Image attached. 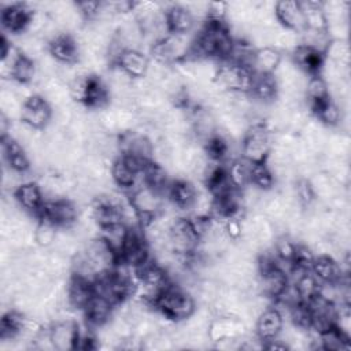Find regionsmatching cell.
I'll use <instances>...</instances> for the list:
<instances>
[{
  "label": "cell",
  "instance_id": "obj_29",
  "mask_svg": "<svg viewBox=\"0 0 351 351\" xmlns=\"http://www.w3.org/2000/svg\"><path fill=\"white\" fill-rule=\"evenodd\" d=\"M276 178L269 169V166L265 163H251L250 169V185L263 191L269 192L274 188Z\"/></svg>",
  "mask_w": 351,
  "mask_h": 351
},
{
  "label": "cell",
  "instance_id": "obj_16",
  "mask_svg": "<svg viewBox=\"0 0 351 351\" xmlns=\"http://www.w3.org/2000/svg\"><path fill=\"white\" fill-rule=\"evenodd\" d=\"M93 295H95V285L92 280H88L77 274L71 276V278L67 282L66 302L74 310L82 311Z\"/></svg>",
  "mask_w": 351,
  "mask_h": 351
},
{
  "label": "cell",
  "instance_id": "obj_31",
  "mask_svg": "<svg viewBox=\"0 0 351 351\" xmlns=\"http://www.w3.org/2000/svg\"><path fill=\"white\" fill-rule=\"evenodd\" d=\"M58 226L48 221H37V225L33 229L36 245L40 248H52L58 234Z\"/></svg>",
  "mask_w": 351,
  "mask_h": 351
},
{
  "label": "cell",
  "instance_id": "obj_19",
  "mask_svg": "<svg viewBox=\"0 0 351 351\" xmlns=\"http://www.w3.org/2000/svg\"><path fill=\"white\" fill-rule=\"evenodd\" d=\"M197 197V188L185 178H176L171 181L167 199L181 211L192 210Z\"/></svg>",
  "mask_w": 351,
  "mask_h": 351
},
{
  "label": "cell",
  "instance_id": "obj_25",
  "mask_svg": "<svg viewBox=\"0 0 351 351\" xmlns=\"http://www.w3.org/2000/svg\"><path fill=\"white\" fill-rule=\"evenodd\" d=\"M37 73H38V67H37L36 62L33 59L27 58L26 55L21 53L11 69L10 80H12L18 84L32 85L36 82Z\"/></svg>",
  "mask_w": 351,
  "mask_h": 351
},
{
  "label": "cell",
  "instance_id": "obj_6",
  "mask_svg": "<svg viewBox=\"0 0 351 351\" xmlns=\"http://www.w3.org/2000/svg\"><path fill=\"white\" fill-rule=\"evenodd\" d=\"M49 55L59 64H75L81 59V47L70 33H62L48 43Z\"/></svg>",
  "mask_w": 351,
  "mask_h": 351
},
{
  "label": "cell",
  "instance_id": "obj_8",
  "mask_svg": "<svg viewBox=\"0 0 351 351\" xmlns=\"http://www.w3.org/2000/svg\"><path fill=\"white\" fill-rule=\"evenodd\" d=\"M274 16L278 25L293 33H302L306 30L304 14L299 1H277L274 7Z\"/></svg>",
  "mask_w": 351,
  "mask_h": 351
},
{
  "label": "cell",
  "instance_id": "obj_10",
  "mask_svg": "<svg viewBox=\"0 0 351 351\" xmlns=\"http://www.w3.org/2000/svg\"><path fill=\"white\" fill-rule=\"evenodd\" d=\"M291 60L303 74L311 77L319 75L325 62V55L308 45L299 44L291 51Z\"/></svg>",
  "mask_w": 351,
  "mask_h": 351
},
{
  "label": "cell",
  "instance_id": "obj_26",
  "mask_svg": "<svg viewBox=\"0 0 351 351\" xmlns=\"http://www.w3.org/2000/svg\"><path fill=\"white\" fill-rule=\"evenodd\" d=\"M292 285H293L300 302H308L318 295L321 281L311 273V270H308V271H303L302 274L295 277Z\"/></svg>",
  "mask_w": 351,
  "mask_h": 351
},
{
  "label": "cell",
  "instance_id": "obj_7",
  "mask_svg": "<svg viewBox=\"0 0 351 351\" xmlns=\"http://www.w3.org/2000/svg\"><path fill=\"white\" fill-rule=\"evenodd\" d=\"M1 152L5 167L16 173H27L32 167V160L22 143L11 136L1 138Z\"/></svg>",
  "mask_w": 351,
  "mask_h": 351
},
{
  "label": "cell",
  "instance_id": "obj_3",
  "mask_svg": "<svg viewBox=\"0 0 351 351\" xmlns=\"http://www.w3.org/2000/svg\"><path fill=\"white\" fill-rule=\"evenodd\" d=\"M80 211L77 203L67 197L45 199L43 207L36 214L37 221H48L58 228L67 229L77 223Z\"/></svg>",
  "mask_w": 351,
  "mask_h": 351
},
{
  "label": "cell",
  "instance_id": "obj_14",
  "mask_svg": "<svg viewBox=\"0 0 351 351\" xmlns=\"http://www.w3.org/2000/svg\"><path fill=\"white\" fill-rule=\"evenodd\" d=\"M78 324L74 319H58L49 325V337L55 350H75Z\"/></svg>",
  "mask_w": 351,
  "mask_h": 351
},
{
  "label": "cell",
  "instance_id": "obj_24",
  "mask_svg": "<svg viewBox=\"0 0 351 351\" xmlns=\"http://www.w3.org/2000/svg\"><path fill=\"white\" fill-rule=\"evenodd\" d=\"M304 101L307 106V110L313 108L314 106L330 99L329 86L328 82L321 75H311L307 78L306 86H304Z\"/></svg>",
  "mask_w": 351,
  "mask_h": 351
},
{
  "label": "cell",
  "instance_id": "obj_32",
  "mask_svg": "<svg viewBox=\"0 0 351 351\" xmlns=\"http://www.w3.org/2000/svg\"><path fill=\"white\" fill-rule=\"evenodd\" d=\"M325 58L341 67H350V45L348 41L332 40L325 51Z\"/></svg>",
  "mask_w": 351,
  "mask_h": 351
},
{
  "label": "cell",
  "instance_id": "obj_17",
  "mask_svg": "<svg viewBox=\"0 0 351 351\" xmlns=\"http://www.w3.org/2000/svg\"><path fill=\"white\" fill-rule=\"evenodd\" d=\"M121 70H123L132 80L144 78L149 66V58L141 49H125L119 58L117 59L115 64Z\"/></svg>",
  "mask_w": 351,
  "mask_h": 351
},
{
  "label": "cell",
  "instance_id": "obj_15",
  "mask_svg": "<svg viewBox=\"0 0 351 351\" xmlns=\"http://www.w3.org/2000/svg\"><path fill=\"white\" fill-rule=\"evenodd\" d=\"M163 11L170 34H189L193 30L196 21L191 11L180 3L169 4Z\"/></svg>",
  "mask_w": 351,
  "mask_h": 351
},
{
  "label": "cell",
  "instance_id": "obj_2",
  "mask_svg": "<svg viewBox=\"0 0 351 351\" xmlns=\"http://www.w3.org/2000/svg\"><path fill=\"white\" fill-rule=\"evenodd\" d=\"M271 136L265 119L251 122L241 138V158L251 163H265L271 151Z\"/></svg>",
  "mask_w": 351,
  "mask_h": 351
},
{
  "label": "cell",
  "instance_id": "obj_34",
  "mask_svg": "<svg viewBox=\"0 0 351 351\" xmlns=\"http://www.w3.org/2000/svg\"><path fill=\"white\" fill-rule=\"evenodd\" d=\"M223 229L232 241H239L243 237V217H228L223 219Z\"/></svg>",
  "mask_w": 351,
  "mask_h": 351
},
{
  "label": "cell",
  "instance_id": "obj_22",
  "mask_svg": "<svg viewBox=\"0 0 351 351\" xmlns=\"http://www.w3.org/2000/svg\"><path fill=\"white\" fill-rule=\"evenodd\" d=\"M281 59V52L273 47L256 48L254 52L251 69L255 74H274Z\"/></svg>",
  "mask_w": 351,
  "mask_h": 351
},
{
  "label": "cell",
  "instance_id": "obj_30",
  "mask_svg": "<svg viewBox=\"0 0 351 351\" xmlns=\"http://www.w3.org/2000/svg\"><path fill=\"white\" fill-rule=\"evenodd\" d=\"M298 241L291 234H280L274 239L271 250L276 254L277 259L285 263H292L295 252H296Z\"/></svg>",
  "mask_w": 351,
  "mask_h": 351
},
{
  "label": "cell",
  "instance_id": "obj_20",
  "mask_svg": "<svg viewBox=\"0 0 351 351\" xmlns=\"http://www.w3.org/2000/svg\"><path fill=\"white\" fill-rule=\"evenodd\" d=\"M343 107L332 97L310 108V114L325 128H339L344 121Z\"/></svg>",
  "mask_w": 351,
  "mask_h": 351
},
{
  "label": "cell",
  "instance_id": "obj_23",
  "mask_svg": "<svg viewBox=\"0 0 351 351\" xmlns=\"http://www.w3.org/2000/svg\"><path fill=\"white\" fill-rule=\"evenodd\" d=\"M304 14L306 29L311 32H328V19L322 10V1H299Z\"/></svg>",
  "mask_w": 351,
  "mask_h": 351
},
{
  "label": "cell",
  "instance_id": "obj_13",
  "mask_svg": "<svg viewBox=\"0 0 351 351\" xmlns=\"http://www.w3.org/2000/svg\"><path fill=\"white\" fill-rule=\"evenodd\" d=\"M115 306L106 299L104 296L95 293L88 304L84 307V318L88 325L97 329L106 324H108L114 315Z\"/></svg>",
  "mask_w": 351,
  "mask_h": 351
},
{
  "label": "cell",
  "instance_id": "obj_5",
  "mask_svg": "<svg viewBox=\"0 0 351 351\" xmlns=\"http://www.w3.org/2000/svg\"><path fill=\"white\" fill-rule=\"evenodd\" d=\"M34 11L29 3H1L0 22L3 29L11 34L26 33Z\"/></svg>",
  "mask_w": 351,
  "mask_h": 351
},
{
  "label": "cell",
  "instance_id": "obj_9",
  "mask_svg": "<svg viewBox=\"0 0 351 351\" xmlns=\"http://www.w3.org/2000/svg\"><path fill=\"white\" fill-rule=\"evenodd\" d=\"M12 196L22 211L32 214L36 217V214L40 211L45 202V195L41 188V185L36 181H26L21 184L14 192Z\"/></svg>",
  "mask_w": 351,
  "mask_h": 351
},
{
  "label": "cell",
  "instance_id": "obj_11",
  "mask_svg": "<svg viewBox=\"0 0 351 351\" xmlns=\"http://www.w3.org/2000/svg\"><path fill=\"white\" fill-rule=\"evenodd\" d=\"M282 328L284 318L274 306L265 308L255 319V336L262 341V344L278 337Z\"/></svg>",
  "mask_w": 351,
  "mask_h": 351
},
{
  "label": "cell",
  "instance_id": "obj_28",
  "mask_svg": "<svg viewBox=\"0 0 351 351\" xmlns=\"http://www.w3.org/2000/svg\"><path fill=\"white\" fill-rule=\"evenodd\" d=\"M350 337L344 335L340 329L335 325L329 329L318 333V343L321 350H330V351H340L350 348Z\"/></svg>",
  "mask_w": 351,
  "mask_h": 351
},
{
  "label": "cell",
  "instance_id": "obj_21",
  "mask_svg": "<svg viewBox=\"0 0 351 351\" xmlns=\"http://www.w3.org/2000/svg\"><path fill=\"white\" fill-rule=\"evenodd\" d=\"M311 273L321 282H336L343 276H347L343 273L339 261L332 255H315L311 265Z\"/></svg>",
  "mask_w": 351,
  "mask_h": 351
},
{
  "label": "cell",
  "instance_id": "obj_33",
  "mask_svg": "<svg viewBox=\"0 0 351 351\" xmlns=\"http://www.w3.org/2000/svg\"><path fill=\"white\" fill-rule=\"evenodd\" d=\"M75 8L85 22H95L99 19L101 1H77Z\"/></svg>",
  "mask_w": 351,
  "mask_h": 351
},
{
  "label": "cell",
  "instance_id": "obj_27",
  "mask_svg": "<svg viewBox=\"0 0 351 351\" xmlns=\"http://www.w3.org/2000/svg\"><path fill=\"white\" fill-rule=\"evenodd\" d=\"M225 167L228 171V177L236 189L241 191L250 185L251 162L245 160L244 158H237L234 160L228 162Z\"/></svg>",
  "mask_w": 351,
  "mask_h": 351
},
{
  "label": "cell",
  "instance_id": "obj_18",
  "mask_svg": "<svg viewBox=\"0 0 351 351\" xmlns=\"http://www.w3.org/2000/svg\"><path fill=\"white\" fill-rule=\"evenodd\" d=\"M278 93V82L273 74H255L251 90L248 93L254 101L270 106L274 104Z\"/></svg>",
  "mask_w": 351,
  "mask_h": 351
},
{
  "label": "cell",
  "instance_id": "obj_1",
  "mask_svg": "<svg viewBox=\"0 0 351 351\" xmlns=\"http://www.w3.org/2000/svg\"><path fill=\"white\" fill-rule=\"evenodd\" d=\"M195 310L196 299L176 282H170L154 304V311L174 322L185 321Z\"/></svg>",
  "mask_w": 351,
  "mask_h": 351
},
{
  "label": "cell",
  "instance_id": "obj_4",
  "mask_svg": "<svg viewBox=\"0 0 351 351\" xmlns=\"http://www.w3.org/2000/svg\"><path fill=\"white\" fill-rule=\"evenodd\" d=\"M52 106L43 95L36 93L26 101H23L19 121H22L34 130H44L52 122Z\"/></svg>",
  "mask_w": 351,
  "mask_h": 351
},
{
  "label": "cell",
  "instance_id": "obj_12",
  "mask_svg": "<svg viewBox=\"0 0 351 351\" xmlns=\"http://www.w3.org/2000/svg\"><path fill=\"white\" fill-rule=\"evenodd\" d=\"M258 284L259 293L274 302L284 293V291L289 285V277L280 266H276L267 271L259 273Z\"/></svg>",
  "mask_w": 351,
  "mask_h": 351
}]
</instances>
